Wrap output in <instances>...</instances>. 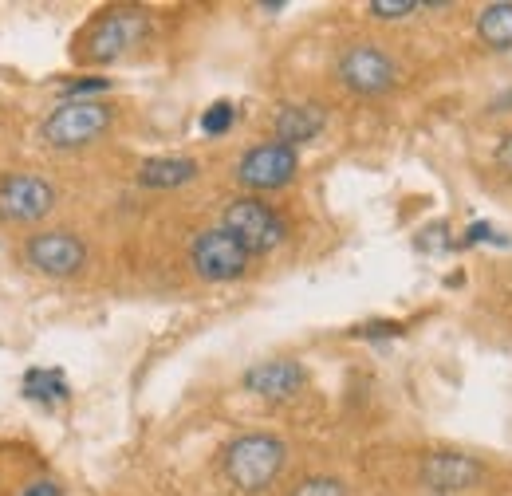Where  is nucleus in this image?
Returning a JSON list of instances; mask_svg holds the SVG:
<instances>
[{
	"mask_svg": "<svg viewBox=\"0 0 512 496\" xmlns=\"http://www.w3.org/2000/svg\"><path fill=\"white\" fill-rule=\"evenodd\" d=\"M111 83L107 79H79V83H67V99H83V95H91V91H107Z\"/></svg>",
	"mask_w": 512,
	"mask_h": 496,
	"instance_id": "obj_19",
	"label": "nucleus"
},
{
	"mask_svg": "<svg viewBox=\"0 0 512 496\" xmlns=\"http://www.w3.org/2000/svg\"><path fill=\"white\" fill-rule=\"evenodd\" d=\"M296 166H300V158H296L292 146H284V142H260V146H253L241 158L237 178H241V186L249 189H280L296 178Z\"/></svg>",
	"mask_w": 512,
	"mask_h": 496,
	"instance_id": "obj_6",
	"label": "nucleus"
},
{
	"mask_svg": "<svg viewBox=\"0 0 512 496\" xmlns=\"http://www.w3.org/2000/svg\"><path fill=\"white\" fill-rule=\"evenodd\" d=\"M292 496H347V489L335 477H308L304 485H296Z\"/></svg>",
	"mask_w": 512,
	"mask_h": 496,
	"instance_id": "obj_17",
	"label": "nucleus"
},
{
	"mask_svg": "<svg viewBox=\"0 0 512 496\" xmlns=\"http://www.w3.org/2000/svg\"><path fill=\"white\" fill-rule=\"evenodd\" d=\"M284 469V441L272 434H245L225 449V477L237 493L268 489Z\"/></svg>",
	"mask_w": 512,
	"mask_h": 496,
	"instance_id": "obj_1",
	"label": "nucleus"
},
{
	"mask_svg": "<svg viewBox=\"0 0 512 496\" xmlns=\"http://www.w3.org/2000/svg\"><path fill=\"white\" fill-rule=\"evenodd\" d=\"M146 32V20L138 12H111L103 16L91 36H87V60L91 63H111L119 60L123 52H130Z\"/></svg>",
	"mask_w": 512,
	"mask_h": 496,
	"instance_id": "obj_9",
	"label": "nucleus"
},
{
	"mask_svg": "<svg viewBox=\"0 0 512 496\" xmlns=\"http://www.w3.org/2000/svg\"><path fill=\"white\" fill-rule=\"evenodd\" d=\"M24 260L44 276H75L87 260V248L71 233H36L24 245Z\"/></svg>",
	"mask_w": 512,
	"mask_h": 496,
	"instance_id": "obj_8",
	"label": "nucleus"
},
{
	"mask_svg": "<svg viewBox=\"0 0 512 496\" xmlns=\"http://www.w3.org/2000/svg\"><path fill=\"white\" fill-rule=\"evenodd\" d=\"M221 229H229L241 245L249 248V256H253V252H272V248L284 245V237H288L284 217H280L272 205L256 201V197L233 201V205L225 209V217H221Z\"/></svg>",
	"mask_w": 512,
	"mask_h": 496,
	"instance_id": "obj_2",
	"label": "nucleus"
},
{
	"mask_svg": "<svg viewBox=\"0 0 512 496\" xmlns=\"http://www.w3.org/2000/svg\"><path fill=\"white\" fill-rule=\"evenodd\" d=\"M497 162H501L505 170H512V134L505 138V142H501V150H497Z\"/></svg>",
	"mask_w": 512,
	"mask_h": 496,
	"instance_id": "obj_23",
	"label": "nucleus"
},
{
	"mask_svg": "<svg viewBox=\"0 0 512 496\" xmlns=\"http://www.w3.org/2000/svg\"><path fill=\"white\" fill-rule=\"evenodd\" d=\"M418 4L414 0H371V16L379 20H398V16H410Z\"/></svg>",
	"mask_w": 512,
	"mask_h": 496,
	"instance_id": "obj_18",
	"label": "nucleus"
},
{
	"mask_svg": "<svg viewBox=\"0 0 512 496\" xmlns=\"http://www.w3.org/2000/svg\"><path fill=\"white\" fill-rule=\"evenodd\" d=\"M323 123H327V115H323L320 107H312V103L280 107V115H276V142H284V146L296 150V146L312 142L323 130Z\"/></svg>",
	"mask_w": 512,
	"mask_h": 496,
	"instance_id": "obj_12",
	"label": "nucleus"
},
{
	"mask_svg": "<svg viewBox=\"0 0 512 496\" xmlns=\"http://www.w3.org/2000/svg\"><path fill=\"white\" fill-rule=\"evenodd\" d=\"M355 335H359V339H390V335H402V327H398V323H367V327H359Z\"/></svg>",
	"mask_w": 512,
	"mask_h": 496,
	"instance_id": "obj_20",
	"label": "nucleus"
},
{
	"mask_svg": "<svg viewBox=\"0 0 512 496\" xmlns=\"http://www.w3.org/2000/svg\"><path fill=\"white\" fill-rule=\"evenodd\" d=\"M56 205V189L36 174H8L0 182V217L12 225H32L44 221Z\"/></svg>",
	"mask_w": 512,
	"mask_h": 496,
	"instance_id": "obj_5",
	"label": "nucleus"
},
{
	"mask_svg": "<svg viewBox=\"0 0 512 496\" xmlns=\"http://www.w3.org/2000/svg\"><path fill=\"white\" fill-rule=\"evenodd\" d=\"M485 237H493V225L477 221V225H469V233H465V241H461V245H481Z\"/></svg>",
	"mask_w": 512,
	"mask_h": 496,
	"instance_id": "obj_22",
	"label": "nucleus"
},
{
	"mask_svg": "<svg viewBox=\"0 0 512 496\" xmlns=\"http://www.w3.org/2000/svg\"><path fill=\"white\" fill-rule=\"evenodd\" d=\"M481 477H485V469L473 461V457H465V453H430L426 461H422V481L434 489V493H465V489H473V485H481Z\"/></svg>",
	"mask_w": 512,
	"mask_h": 496,
	"instance_id": "obj_10",
	"label": "nucleus"
},
{
	"mask_svg": "<svg viewBox=\"0 0 512 496\" xmlns=\"http://www.w3.org/2000/svg\"><path fill=\"white\" fill-rule=\"evenodd\" d=\"M233 119H237L233 103H225V99H221V103H213V107L201 115V130H205V134H225V130L233 126Z\"/></svg>",
	"mask_w": 512,
	"mask_h": 496,
	"instance_id": "obj_16",
	"label": "nucleus"
},
{
	"mask_svg": "<svg viewBox=\"0 0 512 496\" xmlns=\"http://www.w3.org/2000/svg\"><path fill=\"white\" fill-rule=\"evenodd\" d=\"M304 382H308V374L300 363H292V359H272V363H256L245 371V390H253L260 398H268V402H284V398H292L296 390H304Z\"/></svg>",
	"mask_w": 512,
	"mask_h": 496,
	"instance_id": "obj_11",
	"label": "nucleus"
},
{
	"mask_svg": "<svg viewBox=\"0 0 512 496\" xmlns=\"http://www.w3.org/2000/svg\"><path fill=\"white\" fill-rule=\"evenodd\" d=\"M111 123V111L103 103H87V99H67L64 107H56L44 123V138L56 150H75L87 146L91 138H99Z\"/></svg>",
	"mask_w": 512,
	"mask_h": 496,
	"instance_id": "obj_4",
	"label": "nucleus"
},
{
	"mask_svg": "<svg viewBox=\"0 0 512 496\" xmlns=\"http://www.w3.org/2000/svg\"><path fill=\"white\" fill-rule=\"evenodd\" d=\"M20 496H64V493H60V485H56V481H32Z\"/></svg>",
	"mask_w": 512,
	"mask_h": 496,
	"instance_id": "obj_21",
	"label": "nucleus"
},
{
	"mask_svg": "<svg viewBox=\"0 0 512 496\" xmlns=\"http://www.w3.org/2000/svg\"><path fill=\"white\" fill-rule=\"evenodd\" d=\"M477 32L481 40L493 48V52H509L512 48V4L501 0V4H489L477 20Z\"/></svg>",
	"mask_w": 512,
	"mask_h": 496,
	"instance_id": "obj_14",
	"label": "nucleus"
},
{
	"mask_svg": "<svg viewBox=\"0 0 512 496\" xmlns=\"http://www.w3.org/2000/svg\"><path fill=\"white\" fill-rule=\"evenodd\" d=\"M197 178L193 158H150L138 166V182L150 189H178Z\"/></svg>",
	"mask_w": 512,
	"mask_h": 496,
	"instance_id": "obj_13",
	"label": "nucleus"
},
{
	"mask_svg": "<svg viewBox=\"0 0 512 496\" xmlns=\"http://www.w3.org/2000/svg\"><path fill=\"white\" fill-rule=\"evenodd\" d=\"M190 260H193V272H197L201 280L225 284V280L245 276V268H249V248L241 245L229 229L217 225V229H205V233L193 237Z\"/></svg>",
	"mask_w": 512,
	"mask_h": 496,
	"instance_id": "obj_3",
	"label": "nucleus"
},
{
	"mask_svg": "<svg viewBox=\"0 0 512 496\" xmlns=\"http://www.w3.org/2000/svg\"><path fill=\"white\" fill-rule=\"evenodd\" d=\"M394 75H398L394 60L371 44H359V48L343 52V60H339V79L359 95H383L394 87Z\"/></svg>",
	"mask_w": 512,
	"mask_h": 496,
	"instance_id": "obj_7",
	"label": "nucleus"
},
{
	"mask_svg": "<svg viewBox=\"0 0 512 496\" xmlns=\"http://www.w3.org/2000/svg\"><path fill=\"white\" fill-rule=\"evenodd\" d=\"M20 394L32 398V402H64L67 398V382L64 371L56 367H32L20 382Z\"/></svg>",
	"mask_w": 512,
	"mask_h": 496,
	"instance_id": "obj_15",
	"label": "nucleus"
}]
</instances>
